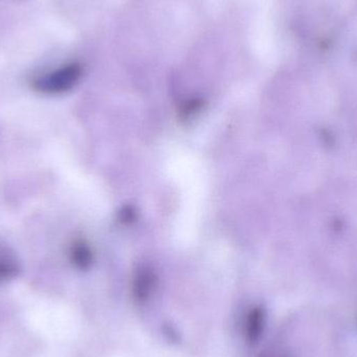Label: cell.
I'll list each match as a JSON object with an SVG mask.
<instances>
[{
    "label": "cell",
    "instance_id": "5b68a950",
    "mask_svg": "<svg viewBox=\"0 0 357 357\" xmlns=\"http://www.w3.org/2000/svg\"><path fill=\"white\" fill-rule=\"evenodd\" d=\"M264 312L259 308H256L250 314L247 322V335L251 341L258 339L264 327Z\"/></svg>",
    "mask_w": 357,
    "mask_h": 357
},
{
    "label": "cell",
    "instance_id": "277c9868",
    "mask_svg": "<svg viewBox=\"0 0 357 357\" xmlns=\"http://www.w3.org/2000/svg\"><path fill=\"white\" fill-rule=\"evenodd\" d=\"M70 259L75 266L82 270L89 268L93 259L89 245L83 241H75L70 248Z\"/></svg>",
    "mask_w": 357,
    "mask_h": 357
},
{
    "label": "cell",
    "instance_id": "8992f818",
    "mask_svg": "<svg viewBox=\"0 0 357 357\" xmlns=\"http://www.w3.org/2000/svg\"><path fill=\"white\" fill-rule=\"evenodd\" d=\"M202 107V102H199V100H193L191 102H186V104L183 106L182 111H181V114H182L183 117H189L190 115L195 114V112L199 111Z\"/></svg>",
    "mask_w": 357,
    "mask_h": 357
},
{
    "label": "cell",
    "instance_id": "6da1fadb",
    "mask_svg": "<svg viewBox=\"0 0 357 357\" xmlns=\"http://www.w3.org/2000/svg\"><path fill=\"white\" fill-rule=\"evenodd\" d=\"M83 68L79 63H71L42 75L33 81V88L42 94H62L73 89L81 79Z\"/></svg>",
    "mask_w": 357,
    "mask_h": 357
},
{
    "label": "cell",
    "instance_id": "7a4b0ae2",
    "mask_svg": "<svg viewBox=\"0 0 357 357\" xmlns=\"http://www.w3.org/2000/svg\"><path fill=\"white\" fill-rule=\"evenodd\" d=\"M20 272V262L12 249L0 243V282L15 278Z\"/></svg>",
    "mask_w": 357,
    "mask_h": 357
},
{
    "label": "cell",
    "instance_id": "3957f363",
    "mask_svg": "<svg viewBox=\"0 0 357 357\" xmlns=\"http://www.w3.org/2000/svg\"><path fill=\"white\" fill-rule=\"evenodd\" d=\"M155 287V276L152 271L142 268L136 275L134 280V295L138 301H146Z\"/></svg>",
    "mask_w": 357,
    "mask_h": 357
}]
</instances>
